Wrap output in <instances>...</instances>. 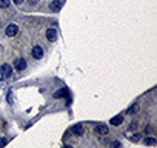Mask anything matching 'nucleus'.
<instances>
[{
	"mask_svg": "<svg viewBox=\"0 0 157 148\" xmlns=\"http://www.w3.org/2000/svg\"><path fill=\"white\" fill-rule=\"evenodd\" d=\"M17 32H19V26H17V25H14V23L8 25V26H6V29H5V34H6L8 37H14Z\"/></svg>",
	"mask_w": 157,
	"mask_h": 148,
	"instance_id": "f257e3e1",
	"label": "nucleus"
},
{
	"mask_svg": "<svg viewBox=\"0 0 157 148\" xmlns=\"http://www.w3.org/2000/svg\"><path fill=\"white\" fill-rule=\"evenodd\" d=\"M46 39H48L49 42H56V40H57V31H56L54 28L46 29Z\"/></svg>",
	"mask_w": 157,
	"mask_h": 148,
	"instance_id": "f03ea898",
	"label": "nucleus"
},
{
	"mask_svg": "<svg viewBox=\"0 0 157 148\" xmlns=\"http://www.w3.org/2000/svg\"><path fill=\"white\" fill-rule=\"evenodd\" d=\"M0 72H2L3 77H9L11 72H13V68H11L8 63H5V65H2V68H0Z\"/></svg>",
	"mask_w": 157,
	"mask_h": 148,
	"instance_id": "7ed1b4c3",
	"label": "nucleus"
},
{
	"mask_svg": "<svg viewBox=\"0 0 157 148\" xmlns=\"http://www.w3.org/2000/svg\"><path fill=\"white\" fill-rule=\"evenodd\" d=\"M71 131H72V134H75V136H83V133H85V128H83V125L77 124V125H74V127L71 128Z\"/></svg>",
	"mask_w": 157,
	"mask_h": 148,
	"instance_id": "20e7f679",
	"label": "nucleus"
},
{
	"mask_svg": "<svg viewBox=\"0 0 157 148\" xmlns=\"http://www.w3.org/2000/svg\"><path fill=\"white\" fill-rule=\"evenodd\" d=\"M32 57L34 59H42L43 57V50H42V46H34L32 48Z\"/></svg>",
	"mask_w": 157,
	"mask_h": 148,
	"instance_id": "39448f33",
	"label": "nucleus"
},
{
	"mask_svg": "<svg viewBox=\"0 0 157 148\" xmlns=\"http://www.w3.org/2000/svg\"><path fill=\"white\" fill-rule=\"evenodd\" d=\"M14 66H16V69H17V71H22V69H25V68H26V60H25V59H16Z\"/></svg>",
	"mask_w": 157,
	"mask_h": 148,
	"instance_id": "423d86ee",
	"label": "nucleus"
},
{
	"mask_svg": "<svg viewBox=\"0 0 157 148\" xmlns=\"http://www.w3.org/2000/svg\"><path fill=\"white\" fill-rule=\"evenodd\" d=\"M122 122H123V116H115V117H112V119L109 120V124L114 125V127H119Z\"/></svg>",
	"mask_w": 157,
	"mask_h": 148,
	"instance_id": "0eeeda50",
	"label": "nucleus"
},
{
	"mask_svg": "<svg viewBox=\"0 0 157 148\" xmlns=\"http://www.w3.org/2000/svg\"><path fill=\"white\" fill-rule=\"evenodd\" d=\"M96 133H99V134H108V127L103 125V124H100V125L96 127Z\"/></svg>",
	"mask_w": 157,
	"mask_h": 148,
	"instance_id": "6e6552de",
	"label": "nucleus"
},
{
	"mask_svg": "<svg viewBox=\"0 0 157 148\" xmlns=\"http://www.w3.org/2000/svg\"><path fill=\"white\" fill-rule=\"evenodd\" d=\"M51 11H54V13H57L60 8H62V2H60V0H54V2L51 3Z\"/></svg>",
	"mask_w": 157,
	"mask_h": 148,
	"instance_id": "1a4fd4ad",
	"label": "nucleus"
},
{
	"mask_svg": "<svg viewBox=\"0 0 157 148\" xmlns=\"http://www.w3.org/2000/svg\"><path fill=\"white\" fill-rule=\"evenodd\" d=\"M9 6V0H0V8H8Z\"/></svg>",
	"mask_w": 157,
	"mask_h": 148,
	"instance_id": "9d476101",
	"label": "nucleus"
},
{
	"mask_svg": "<svg viewBox=\"0 0 157 148\" xmlns=\"http://www.w3.org/2000/svg\"><path fill=\"white\" fill-rule=\"evenodd\" d=\"M145 143H146V145H155L157 142H155V139H152V137H148V139H145Z\"/></svg>",
	"mask_w": 157,
	"mask_h": 148,
	"instance_id": "9b49d317",
	"label": "nucleus"
},
{
	"mask_svg": "<svg viewBox=\"0 0 157 148\" xmlns=\"http://www.w3.org/2000/svg\"><path fill=\"white\" fill-rule=\"evenodd\" d=\"M139 139H140V134H133V136H130V140H131V142H139Z\"/></svg>",
	"mask_w": 157,
	"mask_h": 148,
	"instance_id": "f8f14e48",
	"label": "nucleus"
},
{
	"mask_svg": "<svg viewBox=\"0 0 157 148\" xmlns=\"http://www.w3.org/2000/svg\"><path fill=\"white\" fill-rule=\"evenodd\" d=\"M137 108H139V105H137V103H134V105L128 109V113H136V109H137Z\"/></svg>",
	"mask_w": 157,
	"mask_h": 148,
	"instance_id": "ddd939ff",
	"label": "nucleus"
},
{
	"mask_svg": "<svg viewBox=\"0 0 157 148\" xmlns=\"http://www.w3.org/2000/svg\"><path fill=\"white\" fill-rule=\"evenodd\" d=\"M6 145V139L5 137H0V146H5Z\"/></svg>",
	"mask_w": 157,
	"mask_h": 148,
	"instance_id": "4468645a",
	"label": "nucleus"
},
{
	"mask_svg": "<svg viewBox=\"0 0 157 148\" xmlns=\"http://www.w3.org/2000/svg\"><path fill=\"white\" fill-rule=\"evenodd\" d=\"M28 2H29V5H37L38 0H28Z\"/></svg>",
	"mask_w": 157,
	"mask_h": 148,
	"instance_id": "2eb2a0df",
	"label": "nucleus"
},
{
	"mask_svg": "<svg viewBox=\"0 0 157 148\" xmlns=\"http://www.w3.org/2000/svg\"><path fill=\"white\" fill-rule=\"evenodd\" d=\"M112 145H114V146H122V143H120V142H114Z\"/></svg>",
	"mask_w": 157,
	"mask_h": 148,
	"instance_id": "dca6fc26",
	"label": "nucleus"
},
{
	"mask_svg": "<svg viewBox=\"0 0 157 148\" xmlns=\"http://www.w3.org/2000/svg\"><path fill=\"white\" fill-rule=\"evenodd\" d=\"M13 2H14V3H17V5H20V3L23 2V0H13Z\"/></svg>",
	"mask_w": 157,
	"mask_h": 148,
	"instance_id": "f3484780",
	"label": "nucleus"
}]
</instances>
